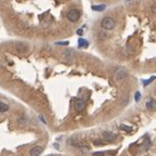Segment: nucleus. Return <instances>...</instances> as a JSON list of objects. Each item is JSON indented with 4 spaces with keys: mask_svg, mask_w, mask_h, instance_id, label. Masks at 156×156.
<instances>
[{
    "mask_svg": "<svg viewBox=\"0 0 156 156\" xmlns=\"http://www.w3.org/2000/svg\"><path fill=\"white\" fill-rule=\"evenodd\" d=\"M140 98H141L140 92H136V101H139V100H140Z\"/></svg>",
    "mask_w": 156,
    "mask_h": 156,
    "instance_id": "obj_19",
    "label": "nucleus"
},
{
    "mask_svg": "<svg viewBox=\"0 0 156 156\" xmlns=\"http://www.w3.org/2000/svg\"><path fill=\"white\" fill-rule=\"evenodd\" d=\"M88 44H88L87 40H85V39L83 38L78 39V47H79V48H87Z\"/></svg>",
    "mask_w": 156,
    "mask_h": 156,
    "instance_id": "obj_11",
    "label": "nucleus"
},
{
    "mask_svg": "<svg viewBox=\"0 0 156 156\" xmlns=\"http://www.w3.org/2000/svg\"><path fill=\"white\" fill-rule=\"evenodd\" d=\"M127 76V72L125 68H118L116 72H115V77L116 79H122Z\"/></svg>",
    "mask_w": 156,
    "mask_h": 156,
    "instance_id": "obj_9",
    "label": "nucleus"
},
{
    "mask_svg": "<svg viewBox=\"0 0 156 156\" xmlns=\"http://www.w3.org/2000/svg\"><path fill=\"white\" fill-rule=\"evenodd\" d=\"M74 106H75V110L77 112H81L86 107V102H85V100H83V99H77L75 101V105Z\"/></svg>",
    "mask_w": 156,
    "mask_h": 156,
    "instance_id": "obj_5",
    "label": "nucleus"
},
{
    "mask_svg": "<svg viewBox=\"0 0 156 156\" xmlns=\"http://www.w3.org/2000/svg\"><path fill=\"white\" fill-rule=\"evenodd\" d=\"M44 151V147L41 145H36L34 147H32L30 149V151H29V155L30 156H39L41 153Z\"/></svg>",
    "mask_w": 156,
    "mask_h": 156,
    "instance_id": "obj_6",
    "label": "nucleus"
},
{
    "mask_svg": "<svg viewBox=\"0 0 156 156\" xmlns=\"http://www.w3.org/2000/svg\"><path fill=\"white\" fill-rule=\"evenodd\" d=\"M62 58H63L65 62H72L74 58H75V53H74L73 50L67 49L65 50L63 53H62Z\"/></svg>",
    "mask_w": 156,
    "mask_h": 156,
    "instance_id": "obj_3",
    "label": "nucleus"
},
{
    "mask_svg": "<svg viewBox=\"0 0 156 156\" xmlns=\"http://www.w3.org/2000/svg\"><path fill=\"white\" fill-rule=\"evenodd\" d=\"M56 44H68V41H64V42H56Z\"/></svg>",
    "mask_w": 156,
    "mask_h": 156,
    "instance_id": "obj_20",
    "label": "nucleus"
},
{
    "mask_svg": "<svg viewBox=\"0 0 156 156\" xmlns=\"http://www.w3.org/2000/svg\"><path fill=\"white\" fill-rule=\"evenodd\" d=\"M152 12H153L154 14H156V3H154V5H152Z\"/></svg>",
    "mask_w": 156,
    "mask_h": 156,
    "instance_id": "obj_18",
    "label": "nucleus"
},
{
    "mask_svg": "<svg viewBox=\"0 0 156 156\" xmlns=\"http://www.w3.org/2000/svg\"><path fill=\"white\" fill-rule=\"evenodd\" d=\"M120 129H122V130H125V131H127V132H130L132 130L131 127L126 126V125H120Z\"/></svg>",
    "mask_w": 156,
    "mask_h": 156,
    "instance_id": "obj_14",
    "label": "nucleus"
},
{
    "mask_svg": "<svg viewBox=\"0 0 156 156\" xmlns=\"http://www.w3.org/2000/svg\"><path fill=\"white\" fill-rule=\"evenodd\" d=\"M101 26H102L104 29H107V30H111L115 27V20L111 17V16H106L102 20L101 22Z\"/></svg>",
    "mask_w": 156,
    "mask_h": 156,
    "instance_id": "obj_1",
    "label": "nucleus"
},
{
    "mask_svg": "<svg viewBox=\"0 0 156 156\" xmlns=\"http://www.w3.org/2000/svg\"><path fill=\"white\" fill-rule=\"evenodd\" d=\"M15 49H16L19 52H21V53H25V52L28 50V46L26 44H24V42H19V44H15Z\"/></svg>",
    "mask_w": 156,
    "mask_h": 156,
    "instance_id": "obj_8",
    "label": "nucleus"
},
{
    "mask_svg": "<svg viewBox=\"0 0 156 156\" xmlns=\"http://www.w3.org/2000/svg\"><path fill=\"white\" fill-rule=\"evenodd\" d=\"M104 9H105V5H92V10H94V11H103Z\"/></svg>",
    "mask_w": 156,
    "mask_h": 156,
    "instance_id": "obj_13",
    "label": "nucleus"
},
{
    "mask_svg": "<svg viewBox=\"0 0 156 156\" xmlns=\"http://www.w3.org/2000/svg\"><path fill=\"white\" fill-rule=\"evenodd\" d=\"M8 111H9V105L2 101H0V113H5Z\"/></svg>",
    "mask_w": 156,
    "mask_h": 156,
    "instance_id": "obj_12",
    "label": "nucleus"
},
{
    "mask_svg": "<svg viewBox=\"0 0 156 156\" xmlns=\"http://www.w3.org/2000/svg\"><path fill=\"white\" fill-rule=\"evenodd\" d=\"M103 139L106 142H113L116 140V134H114L110 131H105L103 132Z\"/></svg>",
    "mask_w": 156,
    "mask_h": 156,
    "instance_id": "obj_7",
    "label": "nucleus"
},
{
    "mask_svg": "<svg viewBox=\"0 0 156 156\" xmlns=\"http://www.w3.org/2000/svg\"><path fill=\"white\" fill-rule=\"evenodd\" d=\"M103 152H98V153H93L92 156H103Z\"/></svg>",
    "mask_w": 156,
    "mask_h": 156,
    "instance_id": "obj_17",
    "label": "nucleus"
},
{
    "mask_svg": "<svg viewBox=\"0 0 156 156\" xmlns=\"http://www.w3.org/2000/svg\"><path fill=\"white\" fill-rule=\"evenodd\" d=\"M66 17L69 22H77L79 17H80V12L77 9H71L66 14Z\"/></svg>",
    "mask_w": 156,
    "mask_h": 156,
    "instance_id": "obj_2",
    "label": "nucleus"
},
{
    "mask_svg": "<svg viewBox=\"0 0 156 156\" xmlns=\"http://www.w3.org/2000/svg\"><path fill=\"white\" fill-rule=\"evenodd\" d=\"M94 145H98V146L103 145V141L102 140H95V141H94Z\"/></svg>",
    "mask_w": 156,
    "mask_h": 156,
    "instance_id": "obj_15",
    "label": "nucleus"
},
{
    "mask_svg": "<svg viewBox=\"0 0 156 156\" xmlns=\"http://www.w3.org/2000/svg\"><path fill=\"white\" fill-rule=\"evenodd\" d=\"M77 34L81 36V35H83V29H78V30H77Z\"/></svg>",
    "mask_w": 156,
    "mask_h": 156,
    "instance_id": "obj_21",
    "label": "nucleus"
},
{
    "mask_svg": "<svg viewBox=\"0 0 156 156\" xmlns=\"http://www.w3.org/2000/svg\"><path fill=\"white\" fill-rule=\"evenodd\" d=\"M67 142L69 145L74 146V147H79V149H81L83 146H85L83 142L80 141V140H78L77 138H69L67 140Z\"/></svg>",
    "mask_w": 156,
    "mask_h": 156,
    "instance_id": "obj_4",
    "label": "nucleus"
},
{
    "mask_svg": "<svg viewBox=\"0 0 156 156\" xmlns=\"http://www.w3.org/2000/svg\"><path fill=\"white\" fill-rule=\"evenodd\" d=\"M107 156H112V155H107Z\"/></svg>",
    "mask_w": 156,
    "mask_h": 156,
    "instance_id": "obj_22",
    "label": "nucleus"
},
{
    "mask_svg": "<svg viewBox=\"0 0 156 156\" xmlns=\"http://www.w3.org/2000/svg\"><path fill=\"white\" fill-rule=\"evenodd\" d=\"M154 79H155V77L153 76V77H151V78H150V79H149V80H145V81H144V83H144V85H145V86H146V85H149V83H152V81H153Z\"/></svg>",
    "mask_w": 156,
    "mask_h": 156,
    "instance_id": "obj_16",
    "label": "nucleus"
},
{
    "mask_svg": "<svg viewBox=\"0 0 156 156\" xmlns=\"http://www.w3.org/2000/svg\"><path fill=\"white\" fill-rule=\"evenodd\" d=\"M145 106L149 111H152V112H153V111H155L156 110V101L155 100H153V99L149 100V101L145 103Z\"/></svg>",
    "mask_w": 156,
    "mask_h": 156,
    "instance_id": "obj_10",
    "label": "nucleus"
}]
</instances>
